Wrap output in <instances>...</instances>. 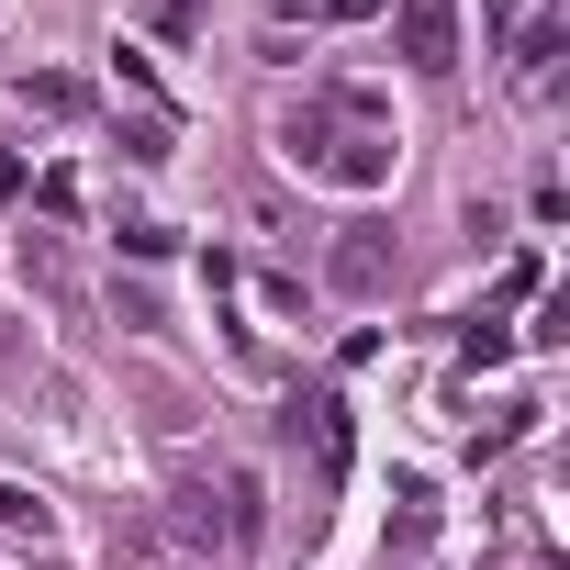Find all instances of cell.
Listing matches in <instances>:
<instances>
[{
	"label": "cell",
	"mask_w": 570,
	"mask_h": 570,
	"mask_svg": "<svg viewBox=\"0 0 570 570\" xmlns=\"http://www.w3.org/2000/svg\"><path fill=\"white\" fill-rule=\"evenodd\" d=\"M279 157H292L303 179H347V190L392 179V135L381 124H336V112H292V124H279Z\"/></svg>",
	"instance_id": "cell-1"
},
{
	"label": "cell",
	"mask_w": 570,
	"mask_h": 570,
	"mask_svg": "<svg viewBox=\"0 0 570 570\" xmlns=\"http://www.w3.org/2000/svg\"><path fill=\"white\" fill-rule=\"evenodd\" d=\"M392 46H403V68L448 79L459 68V0H392Z\"/></svg>",
	"instance_id": "cell-2"
},
{
	"label": "cell",
	"mask_w": 570,
	"mask_h": 570,
	"mask_svg": "<svg viewBox=\"0 0 570 570\" xmlns=\"http://www.w3.org/2000/svg\"><path fill=\"white\" fill-rule=\"evenodd\" d=\"M325 268H336V292L381 303V292H392V235H381V224H336V257H325Z\"/></svg>",
	"instance_id": "cell-3"
},
{
	"label": "cell",
	"mask_w": 570,
	"mask_h": 570,
	"mask_svg": "<svg viewBox=\"0 0 570 570\" xmlns=\"http://www.w3.org/2000/svg\"><path fill=\"white\" fill-rule=\"evenodd\" d=\"M292 425L314 436V459H325V481H336V470H347V403H336V392H314V403H303Z\"/></svg>",
	"instance_id": "cell-4"
},
{
	"label": "cell",
	"mask_w": 570,
	"mask_h": 570,
	"mask_svg": "<svg viewBox=\"0 0 570 570\" xmlns=\"http://www.w3.org/2000/svg\"><path fill=\"white\" fill-rule=\"evenodd\" d=\"M90 90L68 79V68H23V112H79Z\"/></svg>",
	"instance_id": "cell-5"
},
{
	"label": "cell",
	"mask_w": 570,
	"mask_h": 570,
	"mask_svg": "<svg viewBox=\"0 0 570 570\" xmlns=\"http://www.w3.org/2000/svg\"><path fill=\"white\" fill-rule=\"evenodd\" d=\"M459 358H470V370H503V358H514V336H503V325H492V314H481V325H470V336H459Z\"/></svg>",
	"instance_id": "cell-6"
},
{
	"label": "cell",
	"mask_w": 570,
	"mask_h": 570,
	"mask_svg": "<svg viewBox=\"0 0 570 570\" xmlns=\"http://www.w3.org/2000/svg\"><path fill=\"white\" fill-rule=\"evenodd\" d=\"M202 12H213V0H146V23H157V35H202Z\"/></svg>",
	"instance_id": "cell-7"
},
{
	"label": "cell",
	"mask_w": 570,
	"mask_h": 570,
	"mask_svg": "<svg viewBox=\"0 0 570 570\" xmlns=\"http://www.w3.org/2000/svg\"><path fill=\"white\" fill-rule=\"evenodd\" d=\"M0 525H35V537H46V503H35L23 481H0Z\"/></svg>",
	"instance_id": "cell-8"
}]
</instances>
